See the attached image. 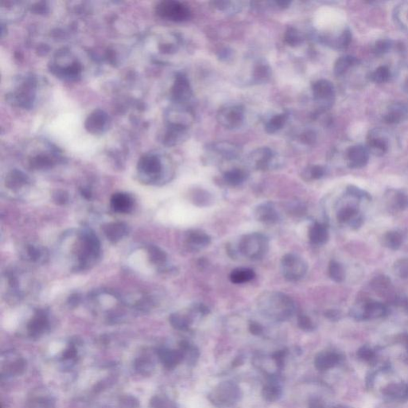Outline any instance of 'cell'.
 <instances>
[{
    "instance_id": "7",
    "label": "cell",
    "mask_w": 408,
    "mask_h": 408,
    "mask_svg": "<svg viewBox=\"0 0 408 408\" xmlns=\"http://www.w3.org/2000/svg\"><path fill=\"white\" fill-rule=\"evenodd\" d=\"M312 90L314 102L322 110L328 109L333 106L335 90L332 82L324 79L317 81L313 83Z\"/></svg>"
},
{
    "instance_id": "39",
    "label": "cell",
    "mask_w": 408,
    "mask_h": 408,
    "mask_svg": "<svg viewBox=\"0 0 408 408\" xmlns=\"http://www.w3.org/2000/svg\"><path fill=\"white\" fill-rule=\"evenodd\" d=\"M356 214V210L352 207H345L340 210L337 213V219L342 223H346L348 221L352 220Z\"/></svg>"
},
{
    "instance_id": "23",
    "label": "cell",
    "mask_w": 408,
    "mask_h": 408,
    "mask_svg": "<svg viewBox=\"0 0 408 408\" xmlns=\"http://www.w3.org/2000/svg\"><path fill=\"white\" fill-rule=\"evenodd\" d=\"M408 111V106L403 103H395L391 105L389 108V112L385 115V122L387 124L399 123Z\"/></svg>"
},
{
    "instance_id": "17",
    "label": "cell",
    "mask_w": 408,
    "mask_h": 408,
    "mask_svg": "<svg viewBox=\"0 0 408 408\" xmlns=\"http://www.w3.org/2000/svg\"><path fill=\"white\" fill-rule=\"evenodd\" d=\"M133 206V199L126 193H116L111 198V207L118 213H129L132 211Z\"/></svg>"
},
{
    "instance_id": "55",
    "label": "cell",
    "mask_w": 408,
    "mask_h": 408,
    "mask_svg": "<svg viewBox=\"0 0 408 408\" xmlns=\"http://www.w3.org/2000/svg\"><path fill=\"white\" fill-rule=\"evenodd\" d=\"M344 408V407H339V408Z\"/></svg>"
},
{
    "instance_id": "19",
    "label": "cell",
    "mask_w": 408,
    "mask_h": 408,
    "mask_svg": "<svg viewBox=\"0 0 408 408\" xmlns=\"http://www.w3.org/2000/svg\"><path fill=\"white\" fill-rule=\"evenodd\" d=\"M169 119L172 125L189 127L193 123L194 117L193 113L187 108H175L169 113Z\"/></svg>"
},
{
    "instance_id": "50",
    "label": "cell",
    "mask_w": 408,
    "mask_h": 408,
    "mask_svg": "<svg viewBox=\"0 0 408 408\" xmlns=\"http://www.w3.org/2000/svg\"><path fill=\"white\" fill-rule=\"evenodd\" d=\"M274 2V4H275V6L279 7V8H286V7H289L290 3H291L290 1H275V2Z\"/></svg>"
},
{
    "instance_id": "26",
    "label": "cell",
    "mask_w": 408,
    "mask_h": 408,
    "mask_svg": "<svg viewBox=\"0 0 408 408\" xmlns=\"http://www.w3.org/2000/svg\"><path fill=\"white\" fill-rule=\"evenodd\" d=\"M357 62L358 60L355 57L350 56V55L341 57L335 63L334 68H333L335 75H342L344 73H345L346 70L350 66L355 65Z\"/></svg>"
},
{
    "instance_id": "32",
    "label": "cell",
    "mask_w": 408,
    "mask_h": 408,
    "mask_svg": "<svg viewBox=\"0 0 408 408\" xmlns=\"http://www.w3.org/2000/svg\"><path fill=\"white\" fill-rule=\"evenodd\" d=\"M371 285L376 291L378 292L380 294H386L387 290L390 288L391 281L387 277L380 276L374 279L371 282Z\"/></svg>"
},
{
    "instance_id": "49",
    "label": "cell",
    "mask_w": 408,
    "mask_h": 408,
    "mask_svg": "<svg viewBox=\"0 0 408 408\" xmlns=\"http://www.w3.org/2000/svg\"><path fill=\"white\" fill-rule=\"evenodd\" d=\"M68 195L64 192H58L54 194V199L58 204H65L68 201Z\"/></svg>"
},
{
    "instance_id": "10",
    "label": "cell",
    "mask_w": 408,
    "mask_h": 408,
    "mask_svg": "<svg viewBox=\"0 0 408 408\" xmlns=\"http://www.w3.org/2000/svg\"><path fill=\"white\" fill-rule=\"evenodd\" d=\"M108 126L109 117L102 109H97L91 112L85 122V127L88 132L92 134L104 133L108 129Z\"/></svg>"
},
{
    "instance_id": "53",
    "label": "cell",
    "mask_w": 408,
    "mask_h": 408,
    "mask_svg": "<svg viewBox=\"0 0 408 408\" xmlns=\"http://www.w3.org/2000/svg\"><path fill=\"white\" fill-rule=\"evenodd\" d=\"M403 342L404 343V345L406 346L407 349L408 351V335H403Z\"/></svg>"
},
{
    "instance_id": "52",
    "label": "cell",
    "mask_w": 408,
    "mask_h": 408,
    "mask_svg": "<svg viewBox=\"0 0 408 408\" xmlns=\"http://www.w3.org/2000/svg\"><path fill=\"white\" fill-rule=\"evenodd\" d=\"M69 302H70V304H78L79 302V297L78 295H74V296L70 297L69 298Z\"/></svg>"
},
{
    "instance_id": "46",
    "label": "cell",
    "mask_w": 408,
    "mask_h": 408,
    "mask_svg": "<svg viewBox=\"0 0 408 408\" xmlns=\"http://www.w3.org/2000/svg\"><path fill=\"white\" fill-rule=\"evenodd\" d=\"M395 205L400 209H404L408 205V198L403 193H398L395 197Z\"/></svg>"
},
{
    "instance_id": "37",
    "label": "cell",
    "mask_w": 408,
    "mask_h": 408,
    "mask_svg": "<svg viewBox=\"0 0 408 408\" xmlns=\"http://www.w3.org/2000/svg\"><path fill=\"white\" fill-rule=\"evenodd\" d=\"M270 76V68L265 64H260L255 67L254 72V78L256 82H261L266 81V78Z\"/></svg>"
},
{
    "instance_id": "30",
    "label": "cell",
    "mask_w": 408,
    "mask_h": 408,
    "mask_svg": "<svg viewBox=\"0 0 408 408\" xmlns=\"http://www.w3.org/2000/svg\"><path fill=\"white\" fill-rule=\"evenodd\" d=\"M215 8L221 11H227L233 14L240 11V2L231 1H214L212 2Z\"/></svg>"
},
{
    "instance_id": "45",
    "label": "cell",
    "mask_w": 408,
    "mask_h": 408,
    "mask_svg": "<svg viewBox=\"0 0 408 408\" xmlns=\"http://www.w3.org/2000/svg\"><path fill=\"white\" fill-rule=\"evenodd\" d=\"M352 39V35L349 30H346L342 33V35L340 36L339 39L337 40V45L338 48H345L349 45L350 42Z\"/></svg>"
},
{
    "instance_id": "38",
    "label": "cell",
    "mask_w": 408,
    "mask_h": 408,
    "mask_svg": "<svg viewBox=\"0 0 408 408\" xmlns=\"http://www.w3.org/2000/svg\"><path fill=\"white\" fill-rule=\"evenodd\" d=\"M193 200L194 201V204L199 207H204V206H209L211 203H212L213 199L208 193L199 191L198 193L194 194Z\"/></svg>"
},
{
    "instance_id": "8",
    "label": "cell",
    "mask_w": 408,
    "mask_h": 408,
    "mask_svg": "<svg viewBox=\"0 0 408 408\" xmlns=\"http://www.w3.org/2000/svg\"><path fill=\"white\" fill-rule=\"evenodd\" d=\"M139 172L150 178L151 181L158 180L161 177L164 164L160 156L156 154L149 153L140 159L138 163Z\"/></svg>"
},
{
    "instance_id": "27",
    "label": "cell",
    "mask_w": 408,
    "mask_h": 408,
    "mask_svg": "<svg viewBox=\"0 0 408 408\" xmlns=\"http://www.w3.org/2000/svg\"><path fill=\"white\" fill-rule=\"evenodd\" d=\"M367 145H368L370 151L376 156H382L387 150V143L385 139L381 138V137L371 136L367 143Z\"/></svg>"
},
{
    "instance_id": "35",
    "label": "cell",
    "mask_w": 408,
    "mask_h": 408,
    "mask_svg": "<svg viewBox=\"0 0 408 408\" xmlns=\"http://www.w3.org/2000/svg\"><path fill=\"white\" fill-rule=\"evenodd\" d=\"M325 170L321 165H313L305 169L304 176L310 179H319L324 176Z\"/></svg>"
},
{
    "instance_id": "28",
    "label": "cell",
    "mask_w": 408,
    "mask_h": 408,
    "mask_svg": "<svg viewBox=\"0 0 408 408\" xmlns=\"http://www.w3.org/2000/svg\"><path fill=\"white\" fill-rule=\"evenodd\" d=\"M284 39H285V43L293 47L301 45L303 42V38L301 33L293 26L288 27L285 31Z\"/></svg>"
},
{
    "instance_id": "42",
    "label": "cell",
    "mask_w": 408,
    "mask_h": 408,
    "mask_svg": "<svg viewBox=\"0 0 408 408\" xmlns=\"http://www.w3.org/2000/svg\"><path fill=\"white\" fill-rule=\"evenodd\" d=\"M357 356L362 361L370 362L375 359L376 353L373 350L368 348L367 346H363L357 351Z\"/></svg>"
},
{
    "instance_id": "24",
    "label": "cell",
    "mask_w": 408,
    "mask_h": 408,
    "mask_svg": "<svg viewBox=\"0 0 408 408\" xmlns=\"http://www.w3.org/2000/svg\"><path fill=\"white\" fill-rule=\"evenodd\" d=\"M247 173L240 169H231L227 171L223 175V179L228 185L232 187L240 185L246 181Z\"/></svg>"
},
{
    "instance_id": "13",
    "label": "cell",
    "mask_w": 408,
    "mask_h": 408,
    "mask_svg": "<svg viewBox=\"0 0 408 408\" xmlns=\"http://www.w3.org/2000/svg\"><path fill=\"white\" fill-rule=\"evenodd\" d=\"M189 136L188 128L170 124L164 134V144L167 146H175L187 141Z\"/></svg>"
},
{
    "instance_id": "15",
    "label": "cell",
    "mask_w": 408,
    "mask_h": 408,
    "mask_svg": "<svg viewBox=\"0 0 408 408\" xmlns=\"http://www.w3.org/2000/svg\"><path fill=\"white\" fill-rule=\"evenodd\" d=\"M348 160V166L352 169H360L365 166L368 161L369 154L366 148L356 145L348 149L347 153Z\"/></svg>"
},
{
    "instance_id": "29",
    "label": "cell",
    "mask_w": 408,
    "mask_h": 408,
    "mask_svg": "<svg viewBox=\"0 0 408 408\" xmlns=\"http://www.w3.org/2000/svg\"><path fill=\"white\" fill-rule=\"evenodd\" d=\"M328 275L336 282H342L344 279V270L343 266L336 261H331L328 265Z\"/></svg>"
},
{
    "instance_id": "4",
    "label": "cell",
    "mask_w": 408,
    "mask_h": 408,
    "mask_svg": "<svg viewBox=\"0 0 408 408\" xmlns=\"http://www.w3.org/2000/svg\"><path fill=\"white\" fill-rule=\"evenodd\" d=\"M156 12L163 19L176 22L188 21L192 16L188 6L173 0L160 2L156 7Z\"/></svg>"
},
{
    "instance_id": "2",
    "label": "cell",
    "mask_w": 408,
    "mask_h": 408,
    "mask_svg": "<svg viewBox=\"0 0 408 408\" xmlns=\"http://www.w3.org/2000/svg\"><path fill=\"white\" fill-rule=\"evenodd\" d=\"M270 242L265 235L258 232L246 234L240 238L237 245L238 252L251 260H260L266 256Z\"/></svg>"
},
{
    "instance_id": "33",
    "label": "cell",
    "mask_w": 408,
    "mask_h": 408,
    "mask_svg": "<svg viewBox=\"0 0 408 408\" xmlns=\"http://www.w3.org/2000/svg\"><path fill=\"white\" fill-rule=\"evenodd\" d=\"M150 258L152 262L157 265H162L165 263L167 261L166 253L163 251L161 249L157 246H151L149 250Z\"/></svg>"
},
{
    "instance_id": "31",
    "label": "cell",
    "mask_w": 408,
    "mask_h": 408,
    "mask_svg": "<svg viewBox=\"0 0 408 408\" xmlns=\"http://www.w3.org/2000/svg\"><path fill=\"white\" fill-rule=\"evenodd\" d=\"M385 244L392 250H397L402 244V236L395 231L387 232L384 237Z\"/></svg>"
},
{
    "instance_id": "20",
    "label": "cell",
    "mask_w": 408,
    "mask_h": 408,
    "mask_svg": "<svg viewBox=\"0 0 408 408\" xmlns=\"http://www.w3.org/2000/svg\"><path fill=\"white\" fill-rule=\"evenodd\" d=\"M105 234L108 239L117 242L128 234V227L123 223H112L105 226Z\"/></svg>"
},
{
    "instance_id": "5",
    "label": "cell",
    "mask_w": 408,
    "mask_h": 408,
    "mask_svg": "<svg viewBox=\"0 0 408 408\" xmlns=\"http://www.w3.org/2000/svg\"><path fill=\"white\" fill-rule=\"evenodd\" d=\"M245 118V108L241 105L228 104L219 108L217 121L227 129L234 130L242 126Z\"/></svg>"
},
{
    "instance_id": "47",
    "label": "cell",
    "mask_w": 408,
    "mask_h": 408,
    "mask_svg": "<svg viewBox=\"0 0 408 408\" xmlns=\"http://www.w3.org/2000/svg\"><path fill=\"white\" fill-rule=\"evenodd\" d=\"M298 323L303 329L310 330L313 328V324L311 319L306 315H300V317L298 318Z\"/></svg>"
},
{
    "instance_id": "14",
    "label": "cell",
    "mask_w": 408,
    "mask_h": 408,
    "mask_svg": "<svg viewBox=\"0 0 408 408\" xmlns=\"http://www.w3.org/2000/svg\"><path fill=\"white\" fill-rule=\"evenodd\" d=\"M186 244L192 251H200L209 246L212 238L201 230H192L186 234Z\"/></svg>"
},
{
    "instance_id": "6",
    "label": "cell",
    "mask_w": 408,
    "mask_h": 408,
    "mask_svg": "<svg viewBox=\"0 0 408 408\" xmlns=\"http://www.w3.org/2000/svg\"><path fill=\"white\" fill-rule=\"evenodd\" d=\"M251 167L256 170L267 171L279 168L280 161L276 153L269 148H260L251 152L249 156Z\"/></svg>"
},
{
    "instance_id": "16",
    "label": "cell",
    "mask_w": 408,
    "mask_h": 408,
    "mask_svg": "<svg viewBox=\"0 0 408 408\" xmlns=\"http://www.w3.org/2000/svg\"><path fill=\"white\" fill-rule=\"evenodd\" d=\"M383 395L388 398L389 400L406 402L408 400V384H390L383 389Z\"/></svg>"
},
{
    "instance_id": "22",
    "label": "cell",
    "mask_w": 408,
    "mask_h": 408,
    "mask_svg": "<svg viewBox=\"0 0 408 408\" xmlns=\"http://www.w3.org/2000/svg\"><path fill=\"white\" fill-rule=\"evenodd\" d=\"M255 278V273L252 269L246 267L236 268L230 275V280L234 284H244L252 281Z\"/></svg>"
},
{
    "instance_id": "51",
    "label": "cell",
    "mask_w": 408,
    "mask_h": 408,
    "mask_svg": "<svg viewBox=\"0 0 408 408\" xmlns=\"http://www.w3.org/2000/svg\"><path fill=\"white\" fill-rule=\"evenodd\" d=\"M251 329L252 331V333H257V334L261 333V330H262L261 325L259 324H258V323H255V322L251 324Z\"/></svg>"
},
{
    "instance_id": "11",
    "label": "cell",
    "mask_w": 408,
    "mask_h": 408,
    "mask_svg": "<svg viewBox=\"0 0 408 408\" xmlns=\"http://www.w3.org/2000/svg\"><path fill=\"white\" fill-rule=\"evenodd\" d=\"M255 217L260 223L266 225H275L281 219V214L276 206L267 202L258 206L255 210Z\"/></svg>"
},
{
    "instance_id": "36",
    "label": "cell",
    "mask_w": 408,
    "mask_h": 408,
    "mask_svg": "<svg viewBox=\"0 0 408 408\" xmlns=\"http://www.w3.org/2000/svg\"><path fill=\"white\" fill-rule=\"evenodd\" d=\"M394 271H395V275L401 279L408 278V258H401L395 261V265H394Z\"/></svg>"
},
{
    "instance_id": "44",
    "label": "cell",
    "mask_w": 408,
    "mask_h": 408,
    "mask_svg": "<svg viewBox=\"0 0 408 408\" xmlns=\"http://www.w3.org/2000/svg\"><path fill=\"white\" fill-rule=\"evenodd\" d=\"M390 48H391V42L387 39H384V40H379L378 42H376L373 50L376 54L380 55V54L387 52L390 50Z\"/></svg>"
},
{
    "instance_id": "43",
    "label": "cell",
    "mask_w": 408,
    "mask_h": 408,
    "mask_svg": "<svg viewBox=\"0 0 408 408\" xmlns=\"http://www.w3.org/2000/svg\"><path fill=\"white\" fill-rule=\"evenodd\" d=\"M26 180H27V179L22 173L15 172L12 173V175L9 178L8 184L11 188L20 187L22 184H26Z\"/></svg>"
},
{
    "instance_id": "34",
    "label": "cell",
    "mask_w": 408,
    "mask_h": 408,
    "mask_svg": "<svg viewBox=\"0 0 408 408\" xmlns=\"http://www.w3.org/2000/svg\"><path fill=\"white\" fill-rule=\"evenodd\" d=\"M389 77H390V72H389L388 68L387 66H380L378 69H376V71L371 74L370 78L371 80L376 83H383L388 80Z\"/></svg>"
},
{
    "instance_id": "21",
    "label": "cell",
    "mask_w": 408,
    "mask_h": 408,
    "mask_svg": "<svg viewBox=\"0 0 408 408\" xmlns=\"http://www.w3.org/2000/svg\"><path fill=\"white\" fill-rule=\"evenodd\" d=\"M386 311V307L382 303L368 301L364 305L362 318L363 319H376L385 316Z\"/></svg>"
},
{
    "instance_id": "41",
    "label": "cell",
    "mask_w": 408,
    "mask_h": 408,
    "mask_svg": "<svg viewBox=\"0 0 408 408\" xmlns=\"http://www.w3.org/2000/svg\"><path fill=\"white\" fill-rule=\"evenodd\" d=\"M339 359V356L333 354V353L327 354L320 360V365L323 368H328V367H333L336 364L338 363Z\"/></svg>"
},
{
    "instance_id": "9",
    "label": "cell",
    "mask_w": 408,
    "mask_h": 408,
    "mask_svg": "<svg viewBox=\"0 0 408 408\" xmlns=\"http://www.w3.org/2000/svg\"><path fill=\"white\" fill-rule=\"evenodd\" d=\"M192 96L193 90L188 78L184 74H178L172 88L173 101L178 104H185L190 101Z\"/></svg>"
},
{
    "instance_id": "48",
    "label": "cell",
    "mask_w": 408,
    "mask_h": 408,
    "mask_svg": "<svg viewBox=\"0 0 408 408\" xmlns=\"http://www.w3.org/2000/svg\"><path fill=\"white\" fill-rule=\"evenodd\" d=\"M27 253H28L29 257L33 261H39L43 257V251L38 247H35V246H29L27 248Z\"/></svg>"
},
{
    "instance_id": "12",
    "label": "cell",
    "mask_w": 408,
    "mask_h": 408,
    "mask_svg": "<svg viewBox=\"0 0 408 408\" xmlns=\"http://www.w3.org/2000/svg\"><path fill=\"white\" fill-rule=\"evenodd\" d=\"M208 149L227 160L237 159L241 153V149L237 145L227 141L212 143L208 145Z\"/></svg>"
},
{
    "instance_id": "3",
    "label": "cell",
    "mask_w": 408,
    "mask_h": 408,
    "mask_svg": "<svg viewBox=\"0 0 408 408\" xmlns=\"http://www.w3.org/2000/svg\"><path fill=\"white\" fill-rule=\"evenodd\" d=\"M281 272L285 280L291 282L300 281L306 275L308 264L300 255L289 253L281 259Z\"/></svg>"
},
{
    "instance_id": "25",
    "label": "cell",
    "mask_w": 408,
    "mask_h": 408,
    "mask_svg": "<svg viewBox=\"0 0 408 408\" xmlns=\"http://www.w3.org/2000/svg\"><path fill=\"white\" fill-rule=\"evenodd\" d=\"M288 118H289V114L287 112H282V113L275 115L274 117H271L266 122V126H265L266 132L273 134L281 129L287 122Z\"/></svg>"
},
{
    "instance_id": "18",
    "label": "cell",
    "mask_w": 408,
    "mask_h": 408,
    "mask_svg": "<svg viewBox=\"0 0 408 408\" xmlns=\"http://www.w3.org/2000/svg\"><path fill=\"white\" fill-rule=\"evenodd\" d=\"M328 231L325 225L321 223H314L309 228V239L312 244L322 246L326 243L328 240Z\"/></svg>"
},
{
    "instance_id": "40",
    "label": "cell",
    "mask_w": 408,
    "mask_h": 408,
    "mask_svg": "<svg viewBox=\"0 0 408 408\" xmlns=\"http://www.w3.org/2000/svg\"><path fill=\"white\" fill-rule=\"evenodd\" d=\"M171 322L176 328H185L190 324L191 320L188 316L175 313L171 317Z\"/></svg>"
},
{
    "instance_id": "1",
    "label": "cell",
    "mask_w": 408,
    "mask_h": 408,
    "mask_svg": "<svg viewBox=\"0 0 408 408\" xmlns=\"http://www.w3.org/2000/svg\"><path fill=\"white\" fill-rule=\"evenodd\" d=\"M257 306L262 314L278 321L290 318L296 310L294 300L281 292H264L258 298Z\"/></svg>"
},
{
    "instance_id": "54",
    "label": "cell",
    "mask_w": 408,
    "mask_h": 408,
    "mask_svg": "<svg viewBox=\"0 0 408 408\" xmlns=\"http://www.w3.org/2000/svg\"><path fill=\"white\" fill-rule=\"evenodd\" d=\"M405 89H406L407 92L408 93V79L407 80L406 83H405Z\"/></svg>"
}]
</instances>
